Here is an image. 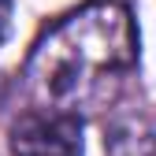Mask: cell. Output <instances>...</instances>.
<instances>
[{"label": "cell", "instance_id": "6da1fadb", "mask_svg": "<svg viewBox=\"0 0 156 156\" xmlns=\"http://www.w3.org/2000/svg\"><path fill=\"white\" fill-rule=\"evenodd\" d=\"M138 23L123 0H86L52 23L26 56V89L37 108L74 112L115 93L138 67Z\"/></svg>", "mask_w": 156, "mask_h": 156}, {"label": "cell", "instance_id": "7a4b0ae2", "mask_svg": "<svg viewBox=\"0 0 156 156\" xmlns=\"http://www.w3.org/2000/svg\"><path fill=\"white\" fill-rule=\"evenodd\" d=\"M11 156H86L82 119L60 108H30L8 130Z\"/></svg>", "mask_w": 156, "mask_h": 156}, {"label": "cell", "instance_id": "3957f363", "mask_svg": "<svg viewBox=\"0 0 156 156\" xmlns=\"http://www.w3.org/2000/svg\"><path fill=\"white\" fill-rule=\"evenodd\" d=\"M108 156H156V134L138 115H115L104 126Z\"/></svg>", "mask_w": 156, "mask_h": 156}, {"label": "cell", "instance_id": "277c9868", "mask_svg": "<svg viewBox=\"0 0 156 156\" xmlns=\"http://www.w3.org/2000/svg\"><path fill=\"white\" fill-rule=\"evenodd\" d=\"M11 15H15V4L11 0H0V45H4L8 34H11Z\"/></svg>", "mask_w": 156, "mask_h": 156}]
</instances>
